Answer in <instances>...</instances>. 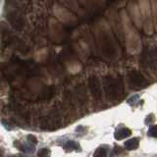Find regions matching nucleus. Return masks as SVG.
I'll return each mask as SVG.
<instances>
[{
	"mask_svg": "<svg viewBox=\"0 0 157 157\" xmlns=\"http://www.w3.org/2000/svg\"><path fill=\"white\" fill-rule=\"evenodd\" d=\"M103 88H104L106 97L111 101H116L124 93V86L120 80L112 77H104L103 78Z\"/></svg>",
	"mask_w": 157,
	"mask_h": 157,
	"instance_id": "f257e3e1",
	"label": "nucleus"
},
{
	"mask_svg": "<svg viewBox=\"0 0 157 157\" xmlns=\"http://www.w3.org/2000/svg\"><path fill=\"white\" fill-rule=\"evenodd\" d=\"M39 127L43 131H54L61 127V118L57 111H52L48 116H43L39 121Z\"/></svg>",
	"mask_w": 157,
	"mask_h": 157,
	"instance_id": "f03ea898",
	"label": "nucleus"
},
{
	"mask_svg": "<svg viewBox=\"0 0 157 157\" xmlns=\"http://www.w3.org/2000/svg\"><path fill=\"white\" fill-rule=\"evenodd\" d=\"M88 86H90V90L93 97H94L95 99H100L102 96V88H101L99 80H98L96 77L90 78Z\"/></svg>",
	"mask_w": 157,
	"mask_h": 157,
	"instance_id": "7ed1b4c3",
	"label": "nucleus"
},
{
	"mask_svg": "<svg viewBox=\"0 0 157 157\" xmlns=\"http://www.w3.org/2000/svg\"><path fill=\"white\" fill-rule=\"evenodd\" d=\"M130 82L136 86H142L145 85V78L139 71H132L129 74Z\"/></svg>",
	"mask_w": 157,
	"mask_h": 157,
	"instance_id": "20e7f679",
	"label": "nucleus"
},
{
	"mask_svg": "<svg viewBox=\"0 0 157 157\" xmlns=\"http://www.w3.org/2000/svg\"><path fill=\"white\" fill-rule=\"evenodd\" d=\"M131 135H132V131L130 129H128V128H121V129H119L114 134V137L117 140H121L130 136Z\"/></svg>",
	"mask_w": 157,
	"mask_h": 157,
	"instance_id": "39448f33",
	"label": "nucleus"
},
{
	"mask_svg": "<svg viewBox=\"0 0 157 157\" xmlns=\"http://www.w3.org/2000/svg\"><path fill=\"white\" fill-rule=\"evenodd\" d=\"M139 144H140V140L137 139V137H132V139L127 140L125 142V147L128 150H134L137 148Z\"/></svg>",
	"mask_w": 157,
	"mask_h": 157,
	"instance_id": "423d86ee",
	"label": "nucleus"
},
{
	"mask_svg": "<svg viewBox=\"0 0 157 157\" xmlns=\"http://www.w3.org/2000/svg\"><path fill=\"white\" fill-rule=\"evenodd\" d=\"M54 94H55V87L49 86V87H46L45 90H43L41 98L43 100H50L51 98L54 96Z\"/></svg>",
	"mask_w": 157,
	"mask_h": 157,
	"instance_id": "0eeeda50",
	"label": "nucleus"
},
{
	"mask_svg": "<svg viewBox=\"0 0 157 157\" xmlns=\"http://www.w3.org/2000/svg\"><path fill=\"white\" fill-rule=\"evenodd\" d=\"M17 142V141H16ZM18 144H16V146L18 148L23 151V152H26V153H31L34 150V145L33 144H21L20 142H17Z\"/></svg>",
	"mask_w": 157,
	"mask_h": 157,
	"instance_id": "6e6552de",
	"label": "nucleus"
},
{
	"mask_svg": "<svg viewBox=\"0 0 157 157\" xmlns=\"http://www.w3.org/2000/svg\"><path fill=\"white\" fill-rule=\"evenodd\" d=\"M80 148V145H78V142L76 141H73V140H69L67 141L65 144H64V149L66 151L70 152V151H73V150H77Z\"/></svg>",
	"mask_w": 157,
	"mask_h": 157,
	"instance_id": "1a4fd4ad",
	"label": "nucleus"
},
{
	"mask_svg": "<svg viewBox=\"0 0 157 157\" xmlns=\"http://www.w3.org/2000/svg\"><path fill=\"white\" fill-rule=\"evenodd\" d=\"M93 157H107V151L104 147H99L94 152Z\"/></svg>",
	"mask_w": 157,
	"mask_h": 157,
	"instance_id": "9d476101",
	"label": "nucleus"
},
{
	"mask_svg": "<svg viewBox=\"0 0 157 157\" xmlns=\"http://www.w3.org/2000/svg\"><path fill=\"white\" fill-rule=\"evenodd\" d=\"M50 154V150L47 148H41L37 152V157H49Z\"/></svg>",
	"mask_w": 157,
	"mask_h": 157,
	"instance_id": "9b49d317",
	"label": "nucleus"
},
{
	"mask_svg": "<svg viewBox=\"0 0 157 157\" xmlns=\"http://www.w3.org/2000/svg\"><path fill=\"white\" fill-rule=\"evenodd\" d=\"M148 136H150L152 137H157V125H153L149 128Z\"/></svg>",
	"mask_w": 157,
	"mask_h": 157,
	"instance_id": "f8f14e48",
	"label": "nucleus"
},
{
	"mask_svg": "<svg viewBox=\"0 0 157 157\" xmlns=\"http://www.w3.org/2000/svg\"><path fill=\"white\" fill-rule=\"evenodd\" d=\"M27 140H28V141L31 144H33V145H36L37 142H38V140H37V139H36V136H33V135H29L28 136V137H27Z\"/></svg>",
	"mask_w": 157,
	"mask_h": 157,
	"instance_id": "ddd939ff",
	"label": "nucleus"
},
{
	"mask_svg": "<svg viewBox=\"0 0 157 157\" xmlns=\"http://www.w3.org/2000/svg\"><path fill=\"white\" fill-rule=\"evenodd\" d=\"M122 151H123V148L122 147H120V146H115L114 147V152L116 154H120V153H122Z\"/></svg>",
	"mask_w": 157,
	"mask_h": 157,
	"instance_id": "4468645a",
	"label": "nucleus"
},
{
	"mask_svg": "<svg viewBox=\"0 0 157 157\" xmlns=\"http://www.w3.org/2000/svg\"><path fill=\"white\" fill-rule=\"evenodd\" d=\"M137 99H139V95H134V96H132V97L131 98V99L128 100V102L131 103V104H132V103H134V102H135L136 100H137Z\"/></svg>",
	"mask_w": 157,
	"mask_h": 157,
	"instance_id": "2eb2a0df",
	"label": "nucleus"
},
{
	"mask_svg": "<svg viewBox=\"0 0 157 157\" xmlns=\"http://www.w3.org/2000/svg\"><path fill=\"white\" fill-rule=\"evenodd\" d=\"M2 155H3V151L1 148H0V157H2Z\"/></svg>",
	"mask_w": 157,
	"mask_h": 157,
	"instance_id": "dca6fc26",
	"label": "nucleus"
},
{
	"mask_svg": "<svg viewBox=\"0 0 157 157\" xmlns=\"http://www.w3.org/2000/svg\"><path fill=\"white\" fill-rule=\"evenodd\" d=\"M9 157H17V156H15V155H12V156H9Z\"/></svg>",
	"mask_w": 157,
	"mask_h": 157,
	"instance_id": "f3484780",
	"label": "nucleus"
}]
</instances>
